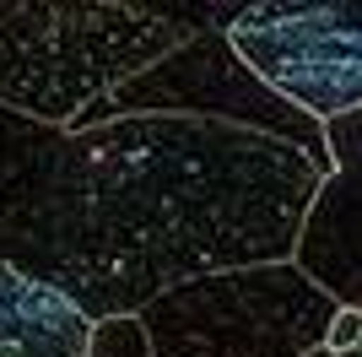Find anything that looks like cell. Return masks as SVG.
<instances>
[{
    "label": "cell",
    "mask_w": 362,
    "mask_h": 357,
    "mask_svg": "<svg viewBox=\"0 0 362 357\" xmlns=\"http://www.w3.org/2000/svg\"><path fill=\"white\" fill-rule=\"evenodd\" d=\"M92 184L87 319L141 314L151 298L200 276L281 266L330 168L243 125L141 114L71 130Z\"/></svg>",
    "instance_id": "cell-1"
},
{
    "label": "cell",
    "mask_w": 362,
    "mask_h": 357,
    "mask_svg": "<svg viewBox=\"0 0 362 357\" xmlns=\"http://www.w3.org/2000/svg\"><path fill=\"white\" fill-rule=\"evenodd\" d=\"M243 6L146 0H0V103L76 130L124 81L195 33L233 28Z\"/></svg>",
    "instance_id": "cell-2"
},
{
    "label": "cell",
    "mask_w": 362,
    "mask_h": 357,
    "mask_svg": "<svg viewBox=\"0 0 362 357\" xmlns=\"http://www.w3.org/2000/svg\"><path fill=\"white\" fill-rule=\"evenodd\" d=\"M335 319L341 303L298 260L200 276L141 309L157 357H308Z\"/></svg>",
    "instance_id": "cell-3"
},
{
    "label": "cell",
    "mask_w": 362,
    "mask_h": 357,
    "mask_svg": "<svg viewBox=\"0 0 362 357\" xmlns=\"http://www.w3.org/2000/svg\"><path fill=\"white\" fill-rule=\"evenodd\" d=\"M92 260L98 233L81 141L0 103V266L28 271L87 309Z\"/></svg>",
    "instance_id": "cell-4"
},
{
    "label": "cell",
    "mask_w": 362,
    "mask_h": 357,
    "mask_svg": "<svg viewBox=\"0 0 362 357\" xmlns=\"http://www.w3.org/2000/svg\"><path fill=\"white\" fill-rule=\"evenodd\" d=\"M141 114H184V119H216V125H243L271 141L308 152L319 168H330V141L325 125L314 114H303L298 103H287L281 92H271L259 81L243 55L233 49L222 28L195 33L189 44H179L173 55H163L151 71H141L136 81H124L108 103H98L76 130L92 125H114V119H141Z\"/></svg>",
    "instance_id": "cell-5"
},
{
    "label": "cell",
    "mask_w": 362,
    "mask_h": 357,
    "mask_svg": "<svg viewBox=\"0 0 362 357\" xmlns=\"http://www.w3.org/2000/svg\"><path fill=\"white\" fill-rule=\"evenodd\" d=\"M227 38L265 87L319 125L362 108V0L243 6Z\"/></svg>",
    "instance_id": "cell-6"
},
{
    "label": "cell",
    "mask_w": 362,
    "mask_h": 357,
    "mask_svg": "<svg viewBox=\"0 0 362 357\" xmlns=\"http://www.w3.org/2000/svg\"><path fill=\"white\" fill-rule=\"evenodd\" d=\"M325 141H330V174L308 206L292 260L341 309L362 314V108L325 119Z\"/></svg>",
    "instance_id": "cell-7"
},
{
    "label": "cell",
    "mask_w": 362,
    "mask_h": 357,
    "mask_svg": "<svg viewBox=\"0 0 362 357\" xmlns=\"http://www.w3.org/2000/svg\"><path fill=\"white\" fill-rule=\"evenodd\" d=\"M92 319L60 287L0 266V357H87Z\"/></svg>",
    "instance_id": "cell-8"
},
{
    "label": "cell",
    "mask_w": 362,
    "mask_h": 357,
    "mask_svg": "<svg viewBox=\"0 0 362 357\" xmlns=\"http://www.w3.org/2000/svg\"><path fill=\"white\" fill-rule=\"evenodd\" d=\"M87 357H157V352H151V336L141 325V314H114V319L92 325Z\"/></svg>",
    "instance_id": "cell-9"
},
{
    "label": "cell",
    "mask_w": 362,
    "mask_h": 357,
    "mask_svg": "<svg viewBox=\"0 0 362 357\" xmlns=\"http://www.w3.org/2000/svg\"><path fill=\"white\" fill-rule=\"evenodd\" d=\"M357 341H362V314L341 309V319H335V325H330V341H325V346H330L335 357H346V352H351V346H357Z\"/></svg>",
    "instance_id": "cell-10"
},
{
    "label": "cell",
    "mask_w": 362,
    "mask_h": 357,
    "mask_svg": "<svg viewBox=\"0 0 362 357\" xmlns=\"http://www.w3.org/2000/svg\"><path fill=\"white\" fill-rule=\"evenodd\" d=\"M308 357H335V352H330V346H319V352H308Z\"/></svg>",
    "instance_id": "cell-11"
},
{
    "label": "cell",
    "mask_w": 362,
    "mask_h": 357,
    "mask_svg": "<svg viewBox=\"0 0 362 357\" xmlns=\"http://www.w3.org/2000/svg\"><path fill=\"white\" fill-rule=\"evenodd\" d=\"M346 357H362V341H357V346H351V352H346Z\"/></svg>",
    "instance_id": "cell-12"
}]
</instances>
